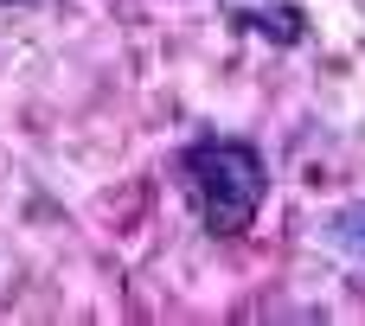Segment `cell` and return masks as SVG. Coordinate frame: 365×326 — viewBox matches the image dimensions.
Here are the masks:
<instances>
[{
    "label": "cell",
    "mask_w": 365,
    "mask_h": 326,
    "mask_svg": "<svg viewBox=\"0 0 365 326\" xmlns=\"http://www.w3.org/2000/svg\"><path fill=\"white\" fill-rule=\"evenodd\" d=\"M6 6H32V0H6Z\"/></svg>",
    "instance_id": "cell-4"
},
{
    "label": "cell",
    "mask_w": 365,
    "mask_h": 326,
    "mask_svg": "<svg viewBox=\"0 0 365 326\" xmlns=\"http://www.w3.org/2000/svg\"><path fill=\"white\" fill-rule=\"evenodd\" d=\"M180 186L212 237H244L269 199V160L237 135H205L180 147Z\"/></svg>",
    "instance_id": "cell-1"
},
{
    "label": "cell",
    "mask_w": 365,
    "mask_h": 326,
    "mask_svg": "<svg viewBox=\"0 0 365 326\" xmlns=\"http://www.w3.org/2000/svg\"><path fill=\"white\" fill-rule=\"evenodd\" d=\"M327 243L365 263V199H359V205H340V211L327 218Z\"/></svg>",
    "instance_id": "cell-3"
},
{
    "label": "cell",
    "mask_w": 365,
    "mask_h": 326,
    "mask_svg": "<svg viewBox=\"0 0 365 326\" xmlns=\"http://www.w3.org/2000/svg\"><path fill=\"white\" fill-rule=\"evenodd\" d=\"M231 26H244V32H263V38H276V45H295L308 26H302V6H289V0H276V6H231Z\"/></svg>",
    "instance_id": "cell-2"
}]
</instances>
